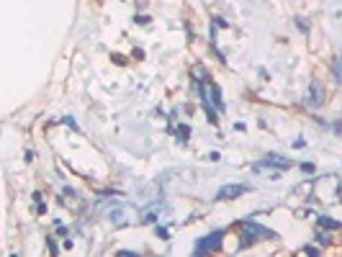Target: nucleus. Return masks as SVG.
<instances>
[{
    "label": "nucleus",
    "mask_w": 342,
    "mask_h": 257,
    "mask_svg": "<svg viewBox=\"0 0 342 257\" xmlns=\"http://www.w3.org/2000/svg\"><path fill=\"white\" fill-rule=\"evenodd\" d=\"M221 239H224V232H211L196 239V255H206V252H219L221 250Z\"/></svg>",
    "instance_id": "obj_1"
},
{
    "label": "nucleus",
    "mask_w": 342,
    "mask_h": 257,
    "mask_svg": "<svg viewBox=\"0 0 342 257\" xmlns=\"http://www.w3.org/2000/svg\"><path fill=\"white\" fill-rule=\"evenodd\" d=\"M304 106L306 108H311V111H319V108L324 106V88H322V82L314 80L309 90H306V98H304Z\"/></svg>",
    "instance_id": "obj_2"
},
{
    "label": "nucleus",
    "mask_w": 342,
    "mask_h": 257,
    "mask_svg": "<svg viewBox=\"0 0 342 257\" xmlns=\"http://www.w3.org/2000/svg\"><path fill=\"white\" fill-rule=\"evenodd\" d=\"M250 190V185H245V183H229V185H221L219 193H216V201H234L239 196H245V193Z\"/></svg>",
    "instance_id": "obj_3"
},
{
    "label": "nucleus",
    "mask_w": 342,
    "mask_h": 257,
    "mask_svg": "<svg viewBox=\"0 0 342 257\" xmlns=\"http://www.w3.org/2000/svg\"><path fill=\"white\" fill-rule=\"evenodd\" d=\"M239 226L245 229V232H252L255 237H263V239H278V234L273 232V229H268V226H263V224L252 221V219H245V221H239Z\"/></svg>",
    "instance_id": "obj_4"
},
{
    "label": "nucleus",
    "mask_w": 342,
    "mask_h": 257,
    "mask_svg": "<svg viewBox=\"0 0 342 257\" xmlns=\"http://www.w3.org/2000/svg\"><path fill=\"white\" fill-rule=\"evenodd\" d=\"M260 167H275V170H288L291 167V160L283 157V154H278V152H268L263 162H260Z\"/></svg>",
    "instance_id": "obj_5"
},
{
    "label": "nucleus",
    "mask_w": 342,
    "mask_h": 257,
    "mask_svg": "<svg viewBox=\"0 0 342 257\" xmlns=\"http://www.w3.org/2000/svg\"><path fill=\"white\" fill-rule=\"evenodd\" d=\"M209 98L216 106V111H227V103H224V98H221V88L216 85V82H209Z\"/></svg>",
    "instance_id": "obj_6"
},
{
    "label": "nucleus",
    "mask_w": 342,
    "mask_h": 257,
    "mask_svg": "<svg viewBox=\"0 0 342 257\" xmlns=\"http://www.w3.org/2000/svg\"><path fill=\"white\" fill-rule=\"evenodd\" d=\"M108 219L113 221V226H124V224H129V214L124 211V203H119L116 208L108 211Z\"/></svg>",
    "instance_id": "obj_7"
},
{
    "label": "nucleus",
    "mask_w": 342,
    "mask_h": 257,
    "mask_svg": "<svg viewBox=\"0 0 342 257\" xmlns=\"http://www.w3.org/2000/svg\"><path fill=\"white\" fill-rule=\"evenodd\" d=\"M191 75H193V82H196V88H201L209 82V70L203 67V64H196V67L191 70Z\"/></svg>",
    "instance_id": "obj_8"
},
{
    "label": "nucleus",
    "mask_w": 342,
    "mask_h": 257,
    "mask_svg": "<svg viewBox=\"0 0 342 257\" xmlns=\"http://www.w3.org/2000/svg\"><path fill=\"white\" fill-rule=\"evenodd\" d=\"M170 131L178 136V142H188L191 139V126L188 124H180V126H170Z\"/></svg>",
    "instance_id": "obj_9"
},
{
    "label": "nucleus",
    "mask_w": 342,
    "mask_h": 257,
    "mask_svg": "<svg viewBox=\"0 0 342 257\" xmlns=\"http://www.w3.org/2000/svg\"><path fill=\"white\" fill-rule=\"evenodd\" d=\"M332 77H335L337 85H342V54H337V57L332 59Z\"/></svg>",
    "instance_id": "obj_10"
},
{
    "label": "nucleus",
    "mask_w": 342,
    "mask_h": 257,
    "mask_svg": "<svg viewBox=\"0 0 342 257\" xmlns=\"http://www.w3.org/2000/svg\"><path fill=\"white\" fill-rule=\"evenodd\" d=\"M317 221H319L322 229H342V221H337V219H332V216H319Z\"/></svg>",
    "instance_id": "obj_11"
},
{
    "label": "nucleus",
    "mask_w": 342,
    "mask_h": 257,
    "mask_svg": "<svg viewBox=\"0 0 342 257\" xmlns=\"http://www.w3.org/2000/svg\"><path fill=\"white\" fill-rule=\"evenodd\" d=\"M255 239H257V237L252 234V232H245V234L239 237V252L247 250V247H252V244H255Z\"/></svg>",
    "instance_id": "obj_12"
},
{
    "label": "nucleus",
    "mask_w": 342,
    "mask_h": 257,
    "mask_svg": "<svg viewBox=\"0 0 342 257\" xmlns=\"http://www.w3.org/2000/svg\"><path fill=\"white\" fill-rule=\"evenodd\" d=\"M317 242L322 244V247H327V244H332V234H327L324 229L319 226V232H317Z\"/></svg>",
    "instance_id": "obj_13"
},
{
    "label": "nucleus",
    "mask_w": 342,
    "mask_h": 257,
    "mask_svg": "<svg viewBox=\"0 0 342 257\" xmlns=\"http://www.w3.org/2000/svg\"><path fill=\"white\" fill-rule=\"evenodd\" d=\"M293 23H296V29H299L301 34H309V21H306V18L296 16V18H293Z\"/></svg>",
    "instance_id": "obj_14"
},
{
    "label": "nucleus",
    "mask_w": 342,
    "mask_h": 257,
    "mask_svg": "<svg viewBox=\"0 0 342 257\" xmlns=\"http://www.w3.org/2000/svg\"><path fill=\"white\" fill-rule=\"evenodd\" d=\"M47 247H49L52 255H59V244H57V239H54V237H49V239H47Z\"/></svg>",
    "instance_id": "obj_15"
},
{
    "label": "nucleus",
    "mask_w": 342,
    "mask_h": 257,
    "mask_svg": "<svg viewBox=\"0 0 342 257\" xmlns=\"http://www.w3.org/2000/svg\"><path fill=\"white\" fill-rule=\"evenodd\" d=\"M155 234L160 237V239H165V242L170 239V232H167V229H165V226H157V229H155Z\"/></svg>",
    "instance_id": "obj_16"
},
{
    "label": "nucleus",
    "mask_w": 342,
    "mask_h": 257,
    "mask_svg": "<svg viewBox=\"0 0 342 257\" xmlns=\"http://www.w3.org/2000/svg\"><path fill=\"white\" fill-rule=\"evenodd\" d=\"M157 221V211H147L144 214V224H155Z\"/></svg>",
    "instance_id": "obj_17"
},
{
    "label": "nucleus",
    "mask_w": 342,
    "mask_h": 257,
    "mask_svg": "<svg viewBox=\"0 0 342 257\" xmlns=\"http://www.w3.org/2000/svg\"><path fill=\"white\" fill-rule=\"evenodd\" d=\"M149 21H152V18H149V16H144V13H137V16H134V23H139V26L149 23Z\"/></svg>",
    "instance_id": "obj_18"
},
{
    "label": "nucleus",
    "mask_w": 342,
    "mask_h": 257,
    "mask_svg": "<svg viewBox=\"0 0 342 257\" xmlns=\"http://www.w3.org/2000/svg\"><path fill=\"white\" fill-rule=\"evenodd\" d=\"M214 23L219 26V29H229V21H227V18H221V16H214Z\"/></svg>",
    "instance_id": "obj_19"
},
{
    "label": "nucleus",
    "mask_w": 342,
    "mask_h": 257,
    "mask_svg": "<svg viewBox=\"0 0 342 257\" xmlns=\"http://www.w3.org/2000/svg\"><path fill=\"white\" fill-rule=\"evenodd\" d=\"M62 124H67L70 128H75V131H77V121L72 116H62Z\"/></svg>",
    "instance_id": "obj_20"
},
{
    "label": "nucleus",
    "mask_w": 342,
    "mask_h": 257,
    "mask_svg": "<svg viewBox=\"0 0 342 257\" xmlns=\"http://www.w3.org/2000/svg\"><path fill=\"white\" fill-rule=\"evenodd\" d=\"M304 255H319V247H301Z\"/></svg>",
    "instance_id": "obj_21"
},
{
    "label": "nucleus",
    "mask_w": 342,
    "mask_h": 257,
    "mask_svg": "<svg viewBox=\"0 0 342 257\" xmlns=\"http://www.w3.org/2000/svg\"><path fill=\"white\" fill-rule=\"evenodd\" d=\"M301 170H304V172H309V175H311V172H314V162H304V165H301Z\"/></svg>",
    "instance_id": "obj_22"
},
{
    "label": "nucleus",
    "mask_w": 342,
    "mask_h": 257,
    "mask_svg": "<svg viewBox=\"0 0 342 257\" xmlns=\"http://www.w3.org/2000/svg\"><path fill=\"white\" fill-rule=\"evenodd\" d=\"M131 57H134V59H144V52H142V49L137 47V49H134V52H131Z\"/></svg>",
    "instance_id": "obj_23"
},
{
    "label": "nucleus",
    "mask_w": 342,
    "mask_h": 257,
    "mask_svg": "<svg viewBox=\"0 0 342 257\" xmlns=\"http://www.w3.org/2000/svg\"><path fill=\"white\" fill-rule=\"evenodd\" d=\"M219 160H221L219 152H209V162H219Z\"/></svg>",
    "instance_id": "obj_24"
},
{
    "label": "nucleus",
    "mask_w": 342,
    "mask_h": 257,
    "mask_svg": "<svg viewBox=\"0 0 342 257\" xmlns=\"http://www.w3.org/2000/svg\"><path fill=\"white\" fill-rule=\"evenodd\" d=\"M111 59H113V64H124V62H126L121 54H111Z\"/></svg>",
    "instance_id": "obj_25"
},
{
    "label": "nucleus",
    "mask_w": 342,
    "mask_h": 257,
    "mask_svg": "<svg viewBox=\"0 0 342 257\" xmlns=\"http://www.w3.org/2000/svg\"><path fill=\"white\" fill-rule=\"evenodd\" d=\"M304 147H306V139H296L293 142V149H304Z\"/></svg>",
    "instance_id": "obj_26"
},
{
    "label": "nucleus",
    "mask_w": 342,
    "mask_h": 257,
    "mask_svg": "<svg viewBox=\"0 0 342 257\" xmlns=\"http://www.w3.org/2000/svg\"><path fill=\"white\" fill-rule=\"evenodd\" d=\"M332 131H335V134H342V121H335V124H332Z\"/></svg>",
    "instance_id": "obj_27"
},
{
    "label": "nucleus",
    "mask_w": 342,
    "mask_h": 257,
    "mask_svg": "<svg viewBox=\"0 0 342 257\" xmlns=\"http://www.w3.org/2000/svg\"><path fill=\"white\" fill-rule=\"evenodd\" d=\"M57 234H59V237H67V226H62V224H57Z\"/></svg>",
    "instance_id": "obj_28"
},
{
    "label": "nucleus",
    "mask_w": 342,
    "mask_h": 257,
    "mask_svg": "<svg viewBox=\"0 0 342 257\" xmlns=\"http://www.w3.org/2000/svg\"><path fill=\"white\" fill-rule=\"evenodd\" d=\"M36 211H39V214H47V203H36Z\"/></svg>",
    "instance_id": "obj_29"
},
{
    "label": "nucleus",
    "mask_w": 342,
    "mask_h": 257,
    "mask_svg": "<svg viewBox=\"0 0 342 257\" xmlns=\"http://www.w3.org/2000/svg\"><path fill=\"white\" fill-rule=\"evenodd\" d=\"M340 54H342V52H340Z\"/></svg>",
    "instance_id": "obj_30"
}]
</instances>
